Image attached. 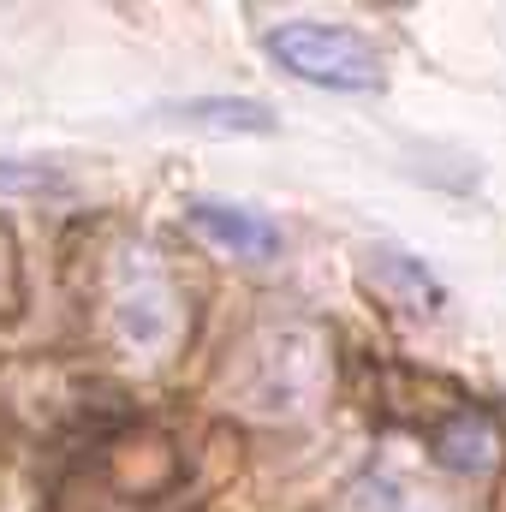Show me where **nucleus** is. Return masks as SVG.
Segmentation results:
<instances>
[{
  "label": "nucleus",
  "mask_w": 506,
  "mask_h": 512,
  "mask_svg": "<svg viewBox=\"0 0 506 512\" xmlns=\"http://www.w3.org/2000/svg\"><path fill=\"white\" fill-rule=\"evenodd\" d=\"M262 48L274 54L280 72L316 84V90H346L364 96L381 84V54L376 42L352 24H322V18H286L262 36Z\"/></svg>",
  "instance_id": "obj_1"
},
{
  "label": "nucleus",
  "mask_w": 506,
  "mask_h": 512,
  "mask_svg": "<svg viewBox=\"0 0 506 512\" xmlns=\"http://www.w3.org/2000/svg\"><path fill=\"white\" fill-rule=\"evenodd\" d=\"M328 382V352L310 328H280L251 352L245 370V399L268 417H298L316 405V393Z\"/></svg>",
  "instance_id": "obj_2"
},
{
  "label": "nucleus",
  "mask_w": 506,
  "mask_h": 512,
  "mask_svg": "<svg viewBox=\"0 0 506 512\" xmlns=\"http://www.w3.org/2000/svg\"><path fill=\"white\" fill-rule=\"evenodd\" d=\"M114 328L137 352H161L179 334V292L149 251H126L114 274Z\"/></svg>",
  "instance_id": "obj_3"
},
{
  "label": "nucleus",
  "mask_w": 506,
  "mask_h": 512,
  "mask_svg": "<svg viewBox=\"0 0 506 512\" xmlns=\"http://www.w3.org/2000/svg\"><path fill=\"white\" fill-rule=\"evenodd\" d=\"M185 221H191L215 251L239 256V262H268V256H280V227H274L268 215L245 209V203L197 197V203H185Z\"/></svg>",
  "instance_id": "obj_4"
},
{
  "label": "nucleus",
  "mask_w": 506,
  "mask_h": 512,
  "mask_svg": "<svg viewBox=\"0 0 506 512\" xmlns=\"http://www.w3.org/2000/svg\"><path fill=\"white\" fill-rule=\"evenodd\" d=\"M364 274H370V286H376L381 298H393L405 316H435V310L447 304L441 280H435L417 256H405V251H370Z\"/></svg>",
  "instance_id": "obj_5"
},
{
  "label": "nucleus",
  "mask_w": 506,
  "mask_h": 512,
  "mask_svg": "<svg viewBox=\"0 0 506 512\" xmlns=\"http://www.w3.org/2000/svg\"><path fill=\"white\" fill-rule=\"evenodd\" d=\"M435 453L453 465V471H489L495 465V453H501V435H495V423L483 417V411H459L453 423H441V435H435Z\"/></svg>",
  "instance_id": "obj_6"
},
{
  "label": "nucleus",
  "mask_w": 506,
  "mask_h": 512,
  "mask_svg": "<svg viewBox=\"0 0 506 512\" xmlns=\"http://www.w3.org/2000/svg\"><path fill=\"white\" fill-rule=\"evenodd\" d=\"M346 512H447L441 495L405 483L399 471H370L352 495H346Z\"/></svg>",
  "instance_id": "obj_7"
},
{
  "label": "nucleus",
  "mask_w": 506,
  "mask_h": 512,
  "mask_svg": "<svg viewBox=\"0 0 506 512\" xmlns=\"http://www.w3.org/2000/svg\"><path fill=\"white\" fill-rule=\"evenodd\" d=\"M185 126H203V131H274V108L262 102H185L179 108Z\"/></svg>",
  "instance_id": "obj_8"
},
{
  "label": "nucleus",
  "mask_w": 506,
  "mask_h": 512,
  "mask_svg": "<svg viewBox=\"0 0 506 512\" xmlns=\"http://www.w3.org/2000/svg\"><path fill=\"white\" fill-rule=\"evenodd\" d=\"M66 173L42 167V161H0V197H66Z\"/></svg>",
  "instance_id": "obj_9"
}]
</instances>
